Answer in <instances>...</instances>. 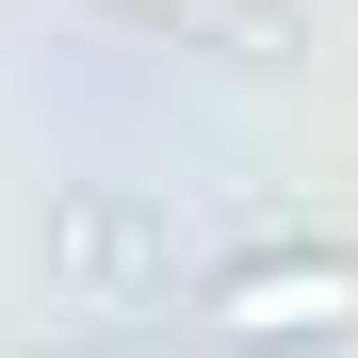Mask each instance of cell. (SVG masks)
<instances>
[{
    "label": "cell",
    "mask_w": 358,
    "mask_h": 358,
    "mask_svg": "<svg viewBox=\"0 0 358 358\" xmlns=\"http://www.w3.org/2000/svg\"><path fill=\"white\" fill-rule=\"evenodd\" d=\"M131 33H179V49H228V66H293V0H98Z\"/></svg>",
    "instance_id": "7a4b0ae2"
},
{
    "label": "cell",
    "mask_w": 358,
    "mask_h": 358,
    "mask_svg": "<svg viewBox=\"0 0 358 358\" xmlns=\"http://www.w3.org/2000/svg\"><path fill=\"white\" fill-rule=\"evenodd\" d=\"M196 342H228V358L358 342V245H261V261H212V277H196Z\"/></svg>",
    "instance_id": "6da1fadb"
}]
</instances>
